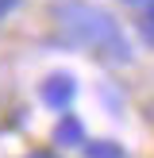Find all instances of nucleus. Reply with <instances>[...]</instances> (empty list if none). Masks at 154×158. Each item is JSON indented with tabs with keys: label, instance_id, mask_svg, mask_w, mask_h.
Returning a JSON list of instances; mask_svg holds the SVG:
<instances>
[{
	"label": "nucleus",
	"instance_id": "1",
	"mask_svg": "<svg viewBox=\"0 0 154 158\" xmlns=\"http://www.w3.org/2000/svg\"><path fill=\"white\" fill-rule=\"evenodd\" d=\"M54 23H58V35L66 46H81V50H96L104 62H123L135 58V46H131L127 31L120 27L112 12H104L92 0H58L54 4Z\"/></svg>",
	"mask_w": 154,
	"mask_h": 158
},
{
	"label": "nucleus",
	"instance_id": "2",
	"mask_svg": "<svg viewBox=\"0 0 154 158\" xmlns=\"http://www.w3.org/2000/svg\"><path fill=\"white\" fill-rule=\"evenodd\" d=\"M38 100H43V108H46V112H54V116L69 112L73 100H77V77L66 73V69L46 73L43 81H38Z\"/></svg>",
	"mask_w": 154,
	"mask_h": 158
},
{
	"label": "nucleus",
	"instance_id": "3",
	"mask_svg": "<svg viewBox=\"0 0 154 158\" xmlns=\"http://www.w3.org/2000/svg\"><path fill=\"white\" fill-rule=\"evenodd\" d=\"M85 139H89V127H85V120L73 116V112H62L58 123L50 127V147L54 151H81Z\"/></svg>",
	"mask_w": 154,
	"mask_h": 158
},
{
	"label": "nucleus",
	"instance_id": "4",
	"mask_svg": "<svg viewBox=\"0 0 154 158\" xmlns=\"http://www.w3.org/2000/svg\"><path fill=\"white\" fill-rule=\"evenodd\" d=\"M81 158H131V154H127V147H123L120 139H108V135H100V139H85V147H81Z\"/></svg>",
	"mask_w": 154,
	"mask_h": 158
},
{
	"label": "nucleus",
	"instance_id": "5",
	"mask_svg": "<svg viewBox=\"0 0 154 158\" xmlns=\"http://www.w3.org/2000/svg\"><path fill=\"white\" fill-rule=\"evenodd\" d=\"M100 100H104V104L112 100V112H123V108H120V93H116V85H100Z\"/></svg>",
	"mask_w": 154,
	"mask_h": 158
},
{
	"label": "nucleus",
	"instance_id": "6",
	"mask_svg": "<svg viewBox=\"0 0 154 158\" xmlns=\"http://www.w3.org/2000/svg\"><path fill=\"white\" fill-rule=\"evenodd\" d=\"M143 35L154 39V0H146V15H143Z\"/></svg>",
	"mask_w": 154,
	"mask_h": 158
},
{
	"label": "nucleus",
	"instance_id": "7",
	"mask_svg": "<svg viewBox=\"0 0 154 158\" xmlns=\"http://www.w3.org/2000/svg\"><path fill=\"white\" fill-rule=\"evenodd\" d=\"M23 158H62V154L54 151V147H35V151H27Z\"/></svg>",
	"mask_w": 154,
	"mask_h": 158
},
{
	"label": "nucleus",
	"instance_id": "8",
	"mask_svg": "<svg viewBox=\"0 0 154 158\" xmlns=\"http://www.w3.org/2000/svg\"><path fill=\"white\" fill-rule=\"evenodd\" d=\"M19 4H23V0H0V23H4L8 15H12L15 8H19Z\"/></svg>",
	"mask_w": 154,
	"mask_h": 158
},
{
	"label": "nucleus",
	"instance_id": "9",
	"mask_svg": "<svg viewBox=\"0 0 154 158\" xmlns=\"http://www.w3.org/2000/svg\"><path fill=\"white\" fill-rule=\"evenodd\" d=\"M127 4H146V0H127Z\"/></svg>",
	"mask_w": 154,
	"mask_h": 158
}]
</instances>
